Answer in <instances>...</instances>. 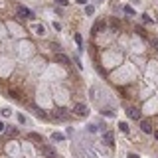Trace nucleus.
<instances>
[{
	"instance_id": "obj_1",
	"label": "nucleus",
	"mask_w": 158,
	"mask_h": 158,
	"mask_svg": "<svg viewBox=\"0 0 158 158\" xmlns=\"http://www.w3.org/2000/svg\"><path fill=\"white\" fill-rule=\"evenodd\" d=\"M73 111H75V115H77V117H81V119H85L87 115H89V109H87V105H83V103H77Z\"/></svg>"
},
{
	"instance_id": "obj_2",
	"label": "nucleus",
	"mask_w": 158,
	"mask_h": 158,
	"mask_svg": "<svg viewBox=\"0 0 158 158\" xmlns=\"http://www.w3.org/2000/svg\"><path fill=\"white\" fill-rule=\"evenodd\" d=\"M16 12H18L20 18H24V20H26V18H34V14L30 12L26 6H18V8H16Z\"/></svg>"
},
{
	"instance_id": "obj_3",
	"label": "nucleus",
	"mask_w": 158,
	"mask_h": 158,
	"mask_svg": "<svg viewBox=\"0 0 158 158\" xmlns=\"http://www.w3.org/2000/svg\"><path fill=\"white\" fill-rule=\"evenodd\" d=\"M126 113H129V117H131V119H134V121H140V113H138L136 107H131Z\"/></svg>"
},
{
	"instance_id": "obj_4",
	"label": "nucleus",
	"mask_w": 158,
	"mask_h": 158,
	"mask_svg": "<svg viewBox=\"0 0 158 158\" xmlns=\"http://www.w3.org/2000/svg\"><path fill=\"white\" fill-rule=\"evenodd\" d=\"M140 129H142L144 132H148V134L152 132V126H150V123H148V121H142V123H140Z\"/></svg>"
},
{
	"instance_id": "obj_5",
	"label": "nucleus",
	"mask_w": 158,
	"mask_h": 158,
	"mask_svg": "<svg viewBox=\"0 0 158 158\" xmlns=\"http://www.w3.org/2000/svg\"><path fill=\"white\" fill-rule=\"evenodd\" d=\"M57 61L59 63H63V65H69V57L63 55V53H57Z\"/></svg>"
},
{
	"instance_id": "obj_6",
	"label": "nucleus",
	"mask_w": 158,
	"mask_h": 158,
	"mask_svg": "<svg viewBox=\"0 0 158 158\" xmlns=\"http://www.w3.org/2000/svg\"><path fill=\"white\" fill-rule=\"evenodd\" d=\"M103 140H105V144H107V146H111V144H113V134H111V132H105Z\"/></svg>"
},
{
	"instance_id": "obj_7",
	"label": "nucleus",
	"mask_w": 158,
	"mask_h": 158,
	"mask_svg": "<svg viewBox=\"0 0 158 158\" xmlns=\"http://www.w3.org/2000/svg\"><path fill=\"white\" fill-rule=\"evenodd\" d=\"M55 117H57V119H69V115H67V113L63 111V109H59V111L55 113Z\"/></svg>"
},
{
	"instance_id": "obj_8",
	"label": "nucleus",
	"mask_w": 158,
	"mask_h": 158,
	"mask_svg": "<svg viewBox=\"0 0 158 158\" xmlns=\"http://www.w3.org/2000/svg\"><path fill=\"white\" fill-rule=\"evenodd\" d=\"M103 28H105V24H103V22L95 24V26H93V34H95V32H99V30H103Z\"/></svg>"
},
{
	"instance_id": "obj_9",
	"label": "nucleus",
	"mask_w": 158,
	"mask_h": 158,
	"mask_svg": "<svg viewBox=\"0 0 158 158\" xmlns=\"http://www.w3.org/2000/svg\"><path fill=\"white\" fill-rule=\"evenodd\" d=\"M52 138H53V140H63L65 136H63L61 132H53V134H52Z\"/></svg>"
},
{
	"instance_id": "obj_10",
	"label": "nucleus",
	"mask_w": 158,
	"mask_h": 158,
	"mask_svg": "<svg viewBox=\"0 0 158 158\" xmlns=\"http://www.w3.org/2000/svg\"><path fill=\"white\" fill-rule=\"evenodd\" d=\"M103 115H107V117H113V115H115V111H113V109H109V107H105V109H103Z\"/></svg>"
},
{
	"instance_id": "obj_11",
	"label": "nucleus",
	"mask_w": 158,
	"mask_h": 158,
	"mask_svg": "<svg viewBox=\"0 0 158 158\" xmlns=\"http://www.w3.org/2000/svg\"><path fill=\"white\" fill-rule=\"evenodd\" d=\"M44 154H46V156H50V158H53V156H55V152H53L52 148H44Z\"/></svg>"
},
{
	"instance_id": "obj_12",
	"label": "nucleus",
	"mask_w": 158,
	"mask_h": 158,
	"mask_svg": "<svg viewBox=\"0 0 158 158\" xmlns=\"http://www.w3.org/2000/svg\"><path fill=\"white\" fill-rule=\"evenodd\" d=\"M119 129L123 132H129V125H126V123H119Z\"/></svg>"
},
{
	"instance_id": "obj_13",
	"label": "nucleus",
	"mask_w": 158,
	"mask_h": 158,
	"mask_svg": "<svg viewBox=\"0 0 158 158\" xmlns=\"http://www.w3.org/2000/svg\"><path fill=\"white\" fill-rule=\"evenodd\" d=\"M30 138H32V140H42V136L36 134V132H30Z\"/></svg>"
},
{
	"instance_id": "obj_14",
	"label": "nucleus",
	"mask_w": 158,
	"mask_h": 158,
	"mask_svg": "<svg viewBox=\"0 0 158 158\" xmlns=\"http://www.w3.org/2000/svg\"><path fill=\"white\" fill-rule=\"evenodd\" d=\"M97 131H99L97 125H89V132H97Z\"/></svg>"
},
{
	"instance_id": "obj_15",
	"label": "nucleus",
	"mask_w": 158,
	"mask_h": 158,
	"mask_svg": "<svg viewBox=\"0 0 158 158\" xmlns=\"http://www.w3.org/2000/svg\"><path fill=\"white\" fill-rule=\"evenodd\" d=\"M75 42H77V46L81 47V44H83V40H81V36H79V34H77V36H75Z\"/></svg>"
},
{
	"instance_id": "obj_16",
	"label": "nucleus",
	"mask_w": 158,
	"mask_h": 158,
	"mask_svg": "<svg viewBox=\"0 0 158 158\" xmlns=\"http://www.w3.org/2000/svg\"><path fill=\"white\" fill-rule=\"evenodd\" d=\"M125 12H126V14H131V16H132V14H134V10H132L131 6H125Z\"/></svg>"
},
{
	"instance_id": "obj_17",
	"label": "nucleus",
	"mask_w": 158,
	"mask_h": 158,
	"mask_svg": "<svg viewBox=\"0 0 158 158\" xmlns=\"http://www.w3.org/2000/svg\"><path fill=\"white\" fill-rule=\"evenodd\" d=\"M18 121L22 123V125H24V123H26V117H24V115H18Z\"/></svg>"
},
{
	"instance_id": "obj_18",
	"label": "nucleus",
	"mask_w": 158,
	"mask_h": 158,
	"mask_svg": "<svg viewBox=\"0 0 158 158\" xmlns=\"http://www.w3.org/2000/svg\"><path fill=\"white\" fill-rule=\"evenodd\" d=\"M4 131H6V125H4V123L0 121V132H4Z\"/></svg>"
},
{
	"instance_id": "obj_19",
	"label": "nucleus",
	"mask_w": 158,
	"mask_h": 158,
	"mask_svg": "<svg viewBox=\"0 0 158 158\" xmlns=\"http://www.w3.org/2000/svg\"><path fill=\"white\" fill-rule=\"evenodd\" d=\"M55 2H57V4H61V6H65V4H67V0H55Z\"/></svg>"
},
{
	"instance_id": "obj_20",
	"label": "nucleus",
	"mask_w": 158,
	"mask_h": 158,
	"mask_svg": "<svg viewBox=\"0 0 158 158\" xmlns=\"http://www.w3.org/2000/svg\"><path fill=\"white\" fill-rule=\"evenodd\" d=\"M126 158H138V154H129Z\"/></svg>"
},
{
	"instance_id": "obj_21",
	"label": "nucleus",
	"mask_w": 158,
	"mask_h": 158,
	"mask_svg": "<svg viewBox=\"0 0 158 158\" xmlns=\"http://www.w3.org/2000/svg\"><path fill=\"white\" fill-rule=\"evenodd\" d=\"M87 0H77V4H85Z\"/></svg>"
},
{
	"instance_id": "obj_22",
	"label": "nucleus",
	"mask_w": 158,
	"mask_h": 158,
	"mask_svg": "<svg viewBox=\"0 0 158 158\" xmlns=\"http://www.w3.org/2000/svg\"><path fill=\"white\" fill-rule=\"evenodd\" d=\"M154 138H156V140H158V131H156V132H154Z\"/></svg>"
},
{
	"instance_id": "obj_23",
	"label": "nucleus",
	"mask_w": 158,
	"mask_h": 158,
	"mask_svg": "<svg viewBox=\"0 0 158 158\" xmlns=\"http://www.w3.org/2000/svg\"><path fill=\"white\" fill-rule=\"evenodd\" d=\"M95 2H101V0H95Z\"/></svg>"
}]
</instances>
